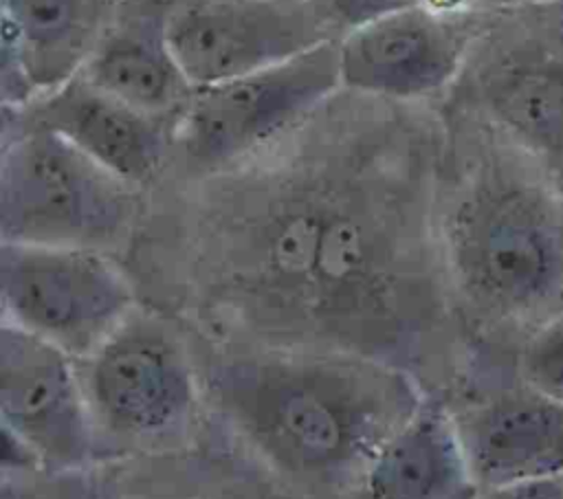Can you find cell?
Wrapping results in <instances>:
<instances>
[{
    "instance_id": "4",
    "label": "cell",
    "mask_w": 563,
    "mask_h": 499,
    "mask_svg": "<svg viewBox=\"0 0 563 499\" xmlns=\"http://www.w3.org/2000/svg\"><path fill=\"white\" fill-rule=\"evenodd\" d=\"M79 372L99 446L174 453L207 411L200 356L180 317L156 303H141Z\"/></svg>"
},
{
    "instance_id": "15",
    "label": "cell",
    "mask_w": 563,
    "mask_h": 499,
    "mask_svg": "<svg viewBox=\"0 0 563 499\" xmlns=\"http://www.w3.org/2000/svg\"><path fill=\"white\" fill-rule=\"evenodd\" d=\"M477 484L455 418L427 396L374 455L363 499H473Z\"/></svg>"
},
{
    "instance_id": "6",
    "label": "cell",
    "mask_w": 563,
    "mask_h": 499,
    "mask_svg": "<svg viewBox=\"0 0 563 499\" xmlns=\"http://www.w3.org/2000/svg\"><path fill=\"white\" fill-rule=\"evenodd\" d=\"M341 90L336 42L194 92L174 125L165 180H198L249 160Z\"/></svg>"
},
{
    "instance_id": "3",
    "label": "cell",
    "mask_w": 563,
    "mask_h": 499,
    "mask_svg": "<svg viewBox=\"0 0 563 499\" xmlns=\"http://www.w3.org/2000/svg\"><path fill=\"white\" fill-rule=\"evenodd\" d=\"M147 207V191L117 178L59 134L4 117L0 242L123 255Z\"/></svg>"
},
{
    "instance_id": "10",
    "label": "cell",
    "mask_w": 563,
    "mask_h": 499,
    "mask_svg": "<svg viewBox=\"0 0 563 499\" xmlns=\"http://www.w3.org/2000/svg\"><path fill=\"white\" fill-rule=\"evenodd\" d=\"M464 48L466 37L451 13L418 4L336 42L341 88L427 106L455 79Z\"/></svg>"
},
{
    "instance_id": "5",
    "label": "cell",
    "mask_w": 563,
    "mask_h": 499,
    "mask_svg": "<svg viewBox=\"0 0 563 499\" xmlns=\"http://www.w3.org/2000/svg\"><path fill=\"white\" fill-rule=\"evenodd\" d=\"M433 222L442 270L473 306L508 314L554 288L559 242L523 189L482 176L435 209Z\"/></svg>"
},
{
    "instance_id": "8",
    "label": "cell",
    "mask_w": 563,
    "mask_h": 499,
    "mask_svg": "<svg viewBox=\"0 0 563 499\" xmlns=\"http://www.w3.org/2000/svg\"><path fill=\"white\" fill-rule=\"evenodd\" d=\"M0 415L24 462L75 470L99 455L79 361L9 323L0 332Z\"/></svg>"
},
{
    "instance_id": "9",
    "label": "cell",
    "mask_w": 563,
    "mask_h": 499,
    "mask_svg": "<svg viewBox=\"0 0 563 499\" xmlns=\"http://www.w3.org/2000/svg\"><path fill=\"white\" fill-rule=\"evenodd\" d=\"M167 37L196 90L325 44L308 0H167Z\"/></svg>"
},
{
    "instance_id": "13",
    "label": "cell",
    "mask_w": 563,
    "mask_h": 499,
    "mask_svg": "<svg viewBox=\"0 0 563 499\" xmlns=\"http://www.w3.org/2000/svg\"><path fill=\"white\" fill-rule=\"evenodd\" d=\"M81 75L132 108L174 123L196 92L167 37V0H117Z\"/></svg>"
},
{
    "instance_id": "12",
    "label": "cell",
    "mask_w": 563,
    "mask_h": 499,
    "mask_svg": "<svg viewBox=\"0 0 563 499\" xmlns=\"http://www.w3.org/2000/svg\"><path fill=\"white\" fill-rule=\"evenodd\" d=\"M117 0H2V110L81 73Z\"/></svg>"
},
{
    "instance_id": "7",
    "label": "cell",
    "mask_w": 563,
    "mask_h": 499,
    "mask_svg": "<svg viewBox=\"0 0 563 499\" xmlns=\"http://www.w3.org/2000/svg\"><path fill=\"white\" fill-rule=\"evenodd\" d=\"M2 323L88 358L143 303L119 255L0 242Z\"/></svg>"
},
{
    "instance_id": "1",
    "label": "cell",
    "mask_w": 563,
    "mask_h": 499,
    "mask_svg": "<svg viewBox=\"0 0 563 499\" xmlns=\"http://www.w3.org/2000/svg\"><path fill=\"white\" fill-rule=\"evenodd\" d=\"M427 106L339 90L180 204L178 317L218 347L341 352L416 376L440 303ZM444 275V273H442Z\"/></svg>"
},
{
    "instance_id": "2",
    "label": "cell",
    "mask_w": 563,
    "mask_h": 499,
    "mask_svg": "<svg viewBox=\"0 0 563 499\" xmlns=\"http://www.w3.org/2000/svg\"><path fill=\"white\" fill-rule=\"evenodd\" d=\"M207 413L282 484L361 490L389 435L422 404L418 378L341 352L218 347L200 358Z\"/></svg>"
},
{
    "instance_id": "14",
    "label": "cell",
    "mask_w": 563,
    "mask_h": 499,
    "mask_svg": "<svg viewBox=\"0 0 563 499\" xmlns=\"http://www.w3.org/2000/svg\"><path fill=\"white\" fill-rule=\"evenodd\" d=\"M455 424L477 490L563 473V402L528 389L493 398Z\"/></svg>"
},
{
    "instance_id": "16",
    "label": "cell",
    "mask_w": 563,
    "mask_h": 499,
    "mask_svg": "<svg viewBox=\"0 0 563 499\" xmlns=\"http://www.w3.org/2000/svg\"><path fill=\"white\" fill-rule=\"evenodd\" d=\"M490 112L515 132L545 141L563 136V81L530 64H497L482 77Z\"/></svg>"
},
{
    "instance_id": "11",
    "label": "cell",
    "mask_w": 563,
    "mask_h": 499,
    "mask_svg": "<svg viewBox=\"0 0 563 499\" xmlns=\"http://www.w3.org/2000/svg\"><path fill=\"white\" fill-rule=\"evenodd\" d=\"M7 119L46 127L128 185L152 193L167 176L174 121L145 114L92 86L81 73Z\"/></svg>"
},
{
    "instance_id": "19",
    "label": "cell",
    "mask_w": 563,
    "mask_h": 499,
    "mask_svg": "<svg viewBox=\"0 0 563 499\" xmlns=\"http://www.w3.org/2000/svg\"><path fill=\"white\" fill-rule=\"evenodd\" d=\"M475 499H563V473L479 488Z\"/></svg>"
},
{
    "instance_id": "17",
    "label": "cell",
    "mask_w": 563,
    "mask_h": 499,
    "mask_svg": "<svg viewBox=\"0 0 563 499\" xmlns=\"http://www.w3.org/2000/svg\"><path fill=\"white\" fill-rule=\"evenodd\" d=\"M422 0H308L312 18L325 42H341L345 35Z\"/></svg>"
},
{
    "instance_id": "18",
    "label": "cell",
    "mask_w": 563,
    "mask_h": 499,
    "mask_svg": "<svg viewBox=\"0 0 563 499\" xmlns=\"http://www.w3.org/2000/svg\"><path fill=\"white\" fill-rule=\"evenodd\" d=\"M521 376L530 391L563 402V319L530 341L521 358Z\"/></svg>"
}]
</instances>
